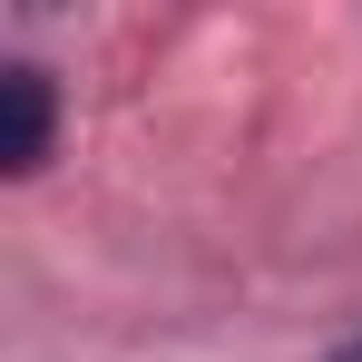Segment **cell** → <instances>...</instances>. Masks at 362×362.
I'll return each mask as SVG.
<instances>
[{
  "label": "cell",
  "instance_id": "obj_1",
  "mask_svg": "<svg viewBox=\"0 0 362 362\" xmlns=\"http://www.w3.org/2000/svg\"><path fill=\"white\" fill-rule=\"evenodd\" d=\"M49 137H59V78L40 59H10L0 69V177H40Z\"/></svg>",
  "mask_w": 362,
  "mask_h": 362
},
{
  "label": "cell",
  "instance_id": "obj_2",
  "mask_svg": "<svg viewBox=\"0 0 362 362\" xmlns=\"http://www.w3.org/2000/svg\"><path fill=\"white\" fill-rule=\"evenodd\" d=\"M323 362H362V333H353V343H333V353H323Z\"/></svg>",
  "mask_w": 362,
  "mask_h": 362
}]
</instances>
